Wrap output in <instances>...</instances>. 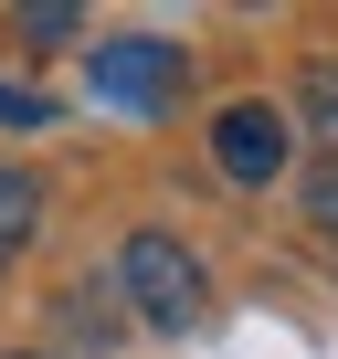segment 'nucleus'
Here are the masks:
<instances>
[{
	"label": "nucleus",
	"mask_w": 338,
	"mask_h": 359,
	"mask_svg": "<svg viewBox=\"0 0 338 359\" xmlns=\"http://www.w3.org/2000/svg\"><path fill=\"white\" fill-rule=\"evenodd\" d=\"M116 296L137 306V327H158V338H180V327H201V306H212V275H201V254L180 243V233H127L116 243Z\"/></svg>",
	"instance_id": "nucleus-1"
},
{
	"label": "nucleus",
	"mask_w": 338,
	"mask_h": 359,
	"mask_svg": "<svg viewBox=\"0 0 338 359\" xmlns=\"http://www.w3.org/2000/svg\"><path fill=\"white\" fill-rule=\"evenodd\" d=\"M180 74H191V53L158 43V32H116V43H95V95L127 106V116H158L169 95H180Z\"/></svg>",
	"instance_id": "nucleus-2"
},
{
	"label": "nucleus",
	"mask_w": 338,
	"mask_h": 359,
	"mask_svg": "<svg viewBox=\"0 0 338 359\" xmlns=\"http://www.w3.org/2000/svg\"><path fill=\"white\" fill-rule=\"evenodd\" d=\"M306 222H317V233H338V158H317V169H306Z\"/></svg>",
	"instance_id": "nucleus-7"
},
{
	"label": "nucleus",
	"mask_w": 338,
	"mask_h": 359,
	"mask_svg": "<svg viewBox=\"0 0 338 359\" xmlns=\"http://www.w3.org/2000/svg\"><path fill=\"white\" fill-rule=\"evenodd\" d=\"M0 127H53V95L43 85H0Z\"/></svg>",
	"instance_id": "nucleus-6"
},
{
	"label": "nucleus",
	"mask_w": 338,
	"mask_h": 359,
	"mask_svg": "<svg viewBox=\"0 0 338 359\" xmlns=\"http://www.w3.org/2000/svg\"><path fill=\"white\" fill-rule=\"evenodd\" d=\"M11 359H53V348H11Z\"/></svg>",
	"instance_id": "nucleus-9"
},
{
	"label": "nucleus",
	"mask_w": 338,
	"mask_h": 359,
	"mask_svg": "<svg viewBox=\"0 0 338 359\" xmlns=\"http://www.w3.org/2000/svg\"><path fill=\"white\" fill-rule=\"evenodd\" d=\"M296 116H306V127L327 137V158H338V64H317V74H306V95H296Z\"/></svg>",
	"instance_id": "nucleus-5"
},
{
	"label": "nucleus",
	"mask_w": 338,
	"mask_h": 359,
	"mask_svg": "<svg viewBox=\"0 0 338 359\" xmlns=\"http://www.w3.org/2000/svg\"><path fill=\"white\" fill-rule=\"evenodd\" d=\"M32 233H43V180L0 158V275L22 264V243H32Z\"/></svg>",
	"instance_id": "nucleus-4"
},
{
	"label": "nucleus",
	"mask_w": 338,
	"mask_h": 359,
	"mask_svg": "<svg viewBox=\"0 0 338 359\" xmlns=\"http://www.w3.org/2000/svg\"><path fill=\"white\" fill-rule=\"evenodd\" d=\"M285 148H296V116L285 106H222L212 116V169L233 180V191H264V180L285 169Z\"/></svg>",
	"instance_id": "nucleus-3"
},
{
	"label": "nucleus",
	"mask_w": 338,
	"mask_h": 359,
	"mask_svg": "<svg viewBox=\"0 0 338 359\" xmlns=\"http://www.w3.org/2000/svg\"><path fill=\"white\" fill-rule=\"evenodd\" d=\"M74 32V11H64V0H43V11H22V43H64Z\"/></svg>",
	"instance_id": "nucleus-8"
}]
</instances>
